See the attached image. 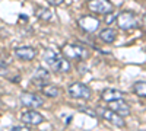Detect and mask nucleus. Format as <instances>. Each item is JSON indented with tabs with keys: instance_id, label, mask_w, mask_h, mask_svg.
I'll list each match as a JSON object with an SVG mask.
<instances>
[{
	"instance_id": "9d476101",
	"label": "nucleus",
	"mask_w": 146,
	"mask_h": 131,
	"mask_svg": "<svg viewBox=\"0 0 146 131\" xmlns=\"http://www.w3.org/2000/svg\"><path fill=\"white\" fill-rule=\"evenodd\" d=\"M79 26L85 31V32H95L96 29L100 28V20L94 18V16H82L79 19Z\"/></svg>"
},
{
	"instance_id": "a211bd4d",
	"label": "nucleus",
	"mask_w": 146,
	"mask_h": 131,
	"mask_svg": "<svg viewBox=\"0 0 146 131\" xmlns=\"http://www.w3.org/2000/svg\"><path fill=\"white\" fill-rule=\"evenodd\" d=\"M7 71H9V66H7L3 60H0V74L5 76V74L7 73Z\"/></svg>"
},
{
	"instance_id": "1a4fd4ad",
	"label": "nucleus",
	"mask_w": 146,
	"mask_h": 131,
	"mask_svg": "<svg viewBox=\"0 0 146 131\" xmlns=\"http://www.w3.org/2000/svg\"><path fill=\"white\" fill-rule=\"evenodd\" d=\"M108 108L111 111H114L115 114H118L120 117H123V118L130 115V106L126 102V99H117V101H113V102H108Z\"/></svg>"
},
{
	"instance_id": "f257e3e1",
	"label": "nucleus",
	"mask_w": 146,
	"mask_h": 131,
	"mask_svg": "<svg viewBox=\"0 0 146 131\" xmlns=\"http://www.w3.org/2000/svg\"><path fill=\"white\" fill-rule=\"evenodd\" d=\"M44 61L47 63L48 67H51L54 71H57V73H67V71L72 68L70 63L66 60V58L58 55L53 50H45L44 51Z\"/></svg>"
},
{
	"instance_id": "4be33fe9",
	"label": "nucleus",
	"mask_w": 146,
	"mask_h": 131,
	"mask_svg": "<svg viewBox=\"0 0 146 131\" xmlns=\"http://www.w3.org/2000/svg\"><path fill=\"white\" fill-rule=\"evenodd\" d=\"M143 22H145V23H146V15H145V16H143Z\"/></svg>"
},
{
	"instance_id": "ddd939ff",
	"label": "nucleus",
	"mask_w": 146,
	"mask_h": 131,
	"mask_svg": "<svg viewBox=\"0 0 146 131\" xmlns=\"http://www.w3.org/2000/svg\"><path fill=\"white\" fill-rule=\"evenodd\" d=\"M100 38L107 42V44H113L117 38V31L113 29V28H104L101 32H100Z\"/></svg>"
},
{
	"instance_id": "9b49d317",
	"label": "nucleus",
	"mask_w": 146,
	"mask_h": 131,
	"mask_svg": "<svg viewBox=\"0 0 146 131\" xmlns=\"http://www.w3.org/2000/svg\"><path fill=\"white\" fill-rule=\"evenodd\" d=\"M15 55L18 58H21V60L31 61L36 55V50L34 47H29V45H21V47H16L15 48Z\"/></svg>"
},
{
	"instance_id": "5701e85b",
	"label": "nucleus",
	"mask_w": 146,
	"mask_h": 131,
	"mask_svg": "<svg viewBox=\"0 0 146 131\" xmlns=\"http://www.w3.org/2000/svg\"><path fill=\"white\" fill-rule=\"evenodd\" d=\"M140 131H143V130H140Z\"/></svg>"
},
{
	"instance_id": "f03ea898",
	"label": "nucleus",
	"mask_w": 146,
	"mask_h": 131,
	"mask_svg": "<svg viewBox=\"0 0 146 131\" xmlns=\"http://www.w3.org/2000/svg\"><path fill=\"white\" fill-rule=\"evenodd\" d=\"M115 23L121 29H135L140 25V19L133 12H121L115 18Z\"/></svg>"
},
{
	"instance_id": "6ab92c4d",
	"label": "nucleus",
	"mask_w": 146,
	"mask_h": 131,
	"mask_svg": "<svg viewBox=\"0 0 146 131\" xmlns=\"http://www.w3.org/2000/svg\"><path fill=\"white\" fill-rule=\"evenodd\" d=\"M82 112H86L89 117H96V111H94V109H89V108H79Z\"/></svg>"
},
{
	"instance_id": "0eeeda50",
	"label": "nucleus",
	"mask_w": 146,
	"mask_h": 131,
	"mask_svg": "<svg viewBox=\"0 0 146 131\" xmlns=\"http://www.w3.org/2000/svg\"><path fill=\"white\" fill-rule=\"evenodd\" d=\"M88 7L94 13H101V15H110L113 12V5L110 0H91Z\"/></svg>"
},
{
	"instance_id": "412c9836",
	"label": "nucleus",
	"mask_w": 146,
	"mask_h": 131,
	"mask_svg": "<svg viewBox=\"0 0 146 131\" xmlns=\"http://www.w3.org/2000/svg\"><path fill=\"white\" fill-rule=\"evenodd\" d=\"M47 2L50 5H53V6H58V5H62L64 0H47Z\"/></svg>"
},
{
	"instance_id": "7ed1b4c3",
	"label": "nucleus",
	"mask_w": 146,
	"mask_h": 131,
	"mask_svg": "<svg viewBox=\"0 0 146 131\" xmlns=\"http://www.w3.org/2000/svg\"><path fill=\"white\" fill-rule=\"evenodd\" d=\"M62 53L67 58H88L89 51L80 44H66L63 45Z\"/></svg>"
},
{
	"instance_id": "f3484780",
	"label": "nucleus",
	"mask_w": 146,
	"mask_h": 131,
	"mask_svg": "<svg viewBox=\"0 0 146 131\" xmlns=\"http://www.w3.org/2000/svg\"><path fill=\"white\" fill-rule=\"evenodd\" d=\"M36 16H38L41 20H50V19L53 18V13H51L50 9H47V7H40L38 10H36Z\"/></svg>"
},
{
	"instance_id": "20e7f679",
	"label": "nucleus",
	"mask_w": 146,
	"mask_h": 131,
	"mask_svg": "<svg viewBox=\"0 0 146 131\" xmlns=\"http://www.w3.org/2000/svg\"><path fill=\"white\" fill-rule=\"evenodd\" d=\"M69 95L73 98V99H83V101H86L91 98V88L86 86L85 83H80V82H75V83H72V85L69 86L67 89Z\"/></svg>"
},
{
	"instance_id": "aec40b11",
	"label": "nucleus",
	"mask_w": 146,
	"mask_h": 131,
	"mask_svg": "<svg viewBox=\"0 0 146 131\" xmlns=\"http://www.w3.org/2000/svg\"><path fill=\"white\" fill-rule=\"evenodd\" d=\"M10 131H31L29 128H27V127H21V125H15V127H12V130Z\"/></svg>"
},
{
	"instance_id": "39448f33",
	"label": "nucleus",
	"mask_w": 146,
	"mask_h": 131,
	"mask_svg": "<svg viewBox=\"0 0 146 131\" xmlns=\"http://www.w3.org/2000/svg\"><path fill=\"white\" fill-rule=\"evenodd\" d=\"M96 115H101L102 120L108 121L110 124H113L115 127L123 128L126 127V121L123 117H120L118 114H115L114 111H111L110 108H96Z\"/></svg>"
},
{
	"instance_id": "2eb2a0df",
	"label": "nucleus",
	"mask_w": 146,
	"mask_h": 131,
	"mask_svg": "<svg viewBox=\"0 0 146 131\" xmlns=\"http://www.w3.org/2000/svg\"><path fill=\"white\" fill-rule=\"evenodd\" d=\"M42 93L45 95V96H48V98H57L58 95H60V89L57 88V86H54V85H44L42 86Z\"/></svg>"
},
{
	"instance_id": "f8f14e48",
	"label": "nucleus",
	"mask_w": 146,
	"mask_h": 131,
	"mask_svg": "<svg viewBox=\"0 0 146 131\" xmlns=\"http://www.w3.org/2000/svg\"><path fill=\"white\" fill-rule=\"evenodd\" d=\"M101 98L105 102H113L117 99H124V95H123V92H120L117 89H105L101 93Z\"/></svg>"
},
{
	"instance_id": "423d86ee",
	"label": "nucleus",
	"mask_w": 146,
	"mask_h": 131,
	"mask_svg": "<svg viewBox=\"0 0 146 131\" xmlns=\"http://www.w3.org/2000/svg\"><path fill=\"white\" fill-rule=\"evenodd\" d=\"M21 103L23 106H27L29 109H36V108H41L44 105V99L36 93H31V92H23L21 95Z\"/></svg>"
},
{
	"instance_id": "4468645a",
	"label": "nucleus",
	"mask_w": 146,
	"mask_h": 131,
	"mask_svg": "<svg viewBox=\"0 0 146 131\" xmlns=\"http://www.w3.org/2000/svg\"><path fill=\"white\" fill-rule=\"evenodd\" d=\"M50 79V73H48L47 68H42V67H38L34 73V82H42L44 85H47V80Z\"/></svg>"
},
{
	"instance_id": "6e6552de",
	"label": "nucleus",
	"mask_w": 146,
	"mask_h": 131,
	"mask_svg": "<svg viewBox=\"0 0 146 131\" xmlns=\"http://www.w3.org/2000/svg\"><path fill=\"white\" fill-rule=\"evenodd\" d=\"M21 120L25 124H29V125H38V124L44 122V117L36 109H28V111L22 112Z\"/></svg>"
},
{
	"instance_id": "dca6fc26",
	"label": "nucleus",
	"mask_w": 146,
	"mask_h": 131,
	"mask_svg": "<svg viewBox=\"0 0 146 131\" xmlns=\"http://www.w3.org/2000/svg\"><path fill=\"white\" fill-rule=\"evenodd\" d=\"M133 92L142 98H146V80H139L133 85Z\"/></svg>"
}]
</instances>
